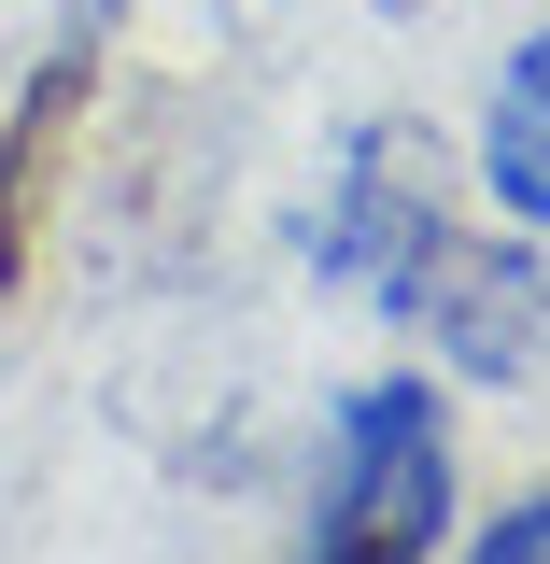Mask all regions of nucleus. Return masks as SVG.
I'll return each instance as SVG.
<instances>
[{"label":"nucleus","instance_id":"39448f33","mask_svg":"<svg viewBox=\"0 0 550 564\" xmlns=\"http://www.w3.org/2000/svg\"><path fill=\"white\" fill-rule=\"evenodd\" d=\"M452 564H550V494H522V508H494V522H481V536H466Z\"/></svg>","mask_w":550,"mask_h":564},{"label":"nucleus","instance_id":"7ed1b4c3","mask_svg":"<svg viewBox=\"0 0 550 564\" xmlns=\"http://www.w3.org/2000/svg\"><path fill=\"white\" fill-rule=\"evenodd\" d=\"M396 325H423L438 367L494 395V381H522V367L550 352V254L537 240H452V226H438V254L410 269Z\"/></svg>","mask_w":550,"mask_h":564},{"label":"nucleus","instance_id":"423d86ee","mask_svg":"<svg viewBox=\"0 0 550 564\" xmlns=\"http://www.w3.org/2000/svg\"><path fill=\"white\" fill-rule=\"evenodd\" d=\"M396 14H410V0H396Z\"/></svg>","mask_w":550,"mask_h":564},{"label":"nucleus","instance_id":"f257e3e1","mask_svg":"<svg viewBox=\"0 0 550 564\" xmlns=\"http://www.w3.org/2000/svg\"><path fill=\"white\" fill-rule=\"evenodd\" d=\"M452 536V410L423 381H353L325 410L311 564H438Z\"/></svg>","mask_w":550,"mask_h":564},{"label":"nucleus","instance_id":"20e7f679","mask_svg":"<svg viewBox=\"0 0 550 564\" xmlns=\"http://www.w3.org/2000/svg\"><path fill=\"white\" fill-rule=\"evenodd\" d=\"M481 198L508 226H550V29L508 43L494 70V113H481Z\"/></svg>","mask_w":550,"mask_h":564},{"label":"nucleus","instance_id":"f03ea898","mask_svg":"<svg viewBox=\"0 0 550 564\" xmlns=\"http://www.w3.org/2000/svg\"><path fill=\"white\" fill-rule=\"evenodd\" d=\"M438 170H423L410 128H353L339 170H325V212H311V282H339V296H410V269L438 254Z\"/></svg>","mask_w":550,"mask_h":564}]
</instances>
